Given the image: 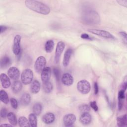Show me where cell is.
Segmentation results:
<instances>
[{"mask_svg": "<svg viewBox=\"0 0 127 127\" xmlns=\"http://www.w3.org/2000/svg\"><path fill=\"white\" fill-rule=\"evenodd\" d=\"M25 5L29 9L41 14L47 15L50 12V7L44 3L33 0H26Z\"/></svg>", "mask_w": 127, "mask_h": 127, "instance_id": "6da1fadb", "label": "cell"}, {"mask_svg": "<svg viewBox=\"0 0 127 127\" xmlns=\"http://www.w3.org/2000/svg\"><path fill=\"white\" fill-rule=\"evenodd\" d=\"M83 23L88 25H97L100 22L99 14L93 10H86L83 11L81 15Z\"/></svg>", "mask_w": 127, "mask_h": 127, "instance_id": "7a4b0ae2", "label": "cell"}, {"mask_svg": "<svg viewBox=\"0 0 127 127\" xmlns=\"http://www.w3.org/2000/svg\"><path fill=\"white\" fill-rule=\"evenodd\" d=\"M33 79V72L29 68L24 69L21 73V79L23 84L27 85L31 83Z\"/></svg>", "mask_w": 127, "mask_h": 127, "instance_id": "3957f363", "label": "cell"}, {"mask_svg": "<svg viewBox=\"0 0 127 127\" xmlns=\"http://www.w3.org/2000/svg\"><path fill=\"white\" fill-rule=\"evenodd\" d=\"M78 91L83 94H88L91 89L89 82L86 80H81L78 82L77 84Z\"/></svg>", "mask_w": 127, "mask_h": 127, "instance_id": "277c9868", "label": "cell"}, {"mask_svg": "<svg viewBox=\"0 0 127 127\" xmlns=\"http://www.w3.org/2000/svg\"><path fill=\"white\" fill-rule=\"evenodd\" d=\"M46 60L43 56L38 57L34 64V68L35 71L38 72H41L43 69L46 67Z\"/></svg>", "mask_w": 127, "mask_h": 127, "instance_id": "5b68a950", "label": "cell"}, {"mask_svg": "<svg viewBox=\"0 0 127 127\" xmlns=\"http://www.w3.org/2000/svg\"><path fill=\"white\" fill-rule=\"evenodd\" d=\"M88 31L90 33H91L93 34H94L102 37H104L106 38H111V39L114 38V37L112 34H111L109 32L106 30L90 29L88 30Z\"/></svg>", "mask_w": 127, "mask_h": 127, "instance_id": "8992f818", "label": "cell"}, {"mask_svg": "<svg viewBox=\"0 0 127 127\" xmlns=\"http://www.w3.org/2000/svg\"><path fill=\"white\" fill-rule=\"evenodd\" d=\"M64 48H65V44L63 42L60 41L58 43L57 45L56 49L55 54V61L56 63L58 64L59 63L61 56L63 51L64 50Z\"/></svg>", "mask_w": 127, "mask_h": 127, "instance_id": "52a82bcc", "label": "cell"}, {"mask_svg": "<svg viewBox=\"0 0 127 127\" xmlns=\"http://www.w3.org/2000/svg\"><path fill=\"white\" fill-rule=\"evenodd\" d=\"M21 37L19 35H16L13 40V44L12 46V51L15 55H18L21 52L20 47Z\"/></svg>", "mask_w": 127, "mask_h": 127, "instance_id": "ba28073f", "label": "cell"}, {"mask_svg": "<svg viewBox=\"0 0 127 127\" xmlns=\"http://www.w3.org/2000/svg\"><path fill=\"white\" fill-rule=\"evenodd\" d=\"M76 121V117L73 114L65 115L63 118V123L65 127H70Z\"/></svg>", "mask_w": 127, "mask_h": 127, "instance_id": "9c48e42d", "label": "cell"}, {"mask_svg": "<svg viewBox=\"0 0 127 127\" xmlns=\"http://www.w3.org/2000/svg\"><path fill=\"white\" fill-rule=\"evenodd\" d=\"M7 75L8 77L11 79L16 80L19 77L20 71L17 67L15 66H12L8 69L7 71Z\"/></svg>", "mask_w": 127, "mask_h": 127, "instance_id": "30bf717a", "label": "cell"}, {"mask_svg": "<svg viewBox=\"0 0 127 127\" xmlns=\"http://www.w3.org/2000/svg\"><path fill=\"white\" fill-rule=\"evenodd\" d=\"M51 76V69L49 66H46L41 72V79L43 83L49 81Z\"/></svg>", "mask_w": 127, "mask_h": 127, "instance_id": "8fae6325", "label": "cell"}, {"mask_svg": "<svg viewBox=\"0 0 127 127\" xmlns=\"http://www.w3.org/2000/svg\"><path fill=\"white\" fill-rule=\"evenodd\" d=\"M62 82L65 86H70L73 83V76L69 73H64L62 77Z\"/></svg>", "mask_w": 127, "mask_h": 127, "instance_id": "7c38bea8", "label": "cell"}, {"mask_svg": "<svg viewBox=\"0 0 127 127\" xmlns=\"http://www.w3.org/2000/svg\"><path fill=\"white\" fill-rule=\"evenodd\" d=\"M0 83L3 88L7 89L9 88L11 85V82L8 76H7L5 73H1L0 75Z\"/></svg>", "mask_w": 127, "mask_h": 127, "instance_id": "4fadbf2b", "label": "cell"}, {"mask_svg": "<svg viewBox=\"0 0 127 127\" xmlns=\"http://www.w3.org/2000/svg\"><path fill=\"white\" fill-rule=\"evenodd\" d=\"M42 120L46 124H51L55 121V115L53 113L51 112L47 113L42 116Z\"/></svg>", "mask_w": 127, "mask_h": 127, "instance_id": "5bb4252c", "label": "cell"}, {"mask_svg": "<svg viewBox=\"0 0 127 127\" xmlns=\"http://www.w3.org/2000/svg\"><path fill=\"white\" fill-rule=\"evenodd\" d=\"M92 117L88 113H82V115L79 118L80 122L83 125H88L91 122Z\"/></svg>", "mask_w": 127, "mask_h": 127, "instance_id": "9a60e30c", "label": "cell"}, {"mask_svg": "<svg viewBox=\"0 0 127 127\" xmlns=\"http://www.w3.org/2000/svg\"><path fill=\"white\" fill-rule=\"evenodd\" d=\"M72 51L71 49H68L65 52L63 58V64L64 67H66L70 62V59L71 58V56L72 55Z\"/></svg>", "mask_w": 127, "mask_h": 127, "instance_id": "2e32d148", "label": "cell"}, {"mask_svg": "<svg viewBox=\"0 0 127 127\" xmlns=\"http://www.w3.org/2000/svg\"><path fill=\"white\" fill-rule=\"evenodd\" d=\"M41 85L40 82L37 80H34L31 83L30 86L31 92L33 94H37L40 89Z\"/></svg>", "mask_w": 127, "mask_h": 127, "instance_id": "e0dca14e", "label": "cell"}, {"mask_svg": "<svg viewBox=\"0 0 127 127\" xmlns=\"http://www.w3.org/2000/svg\"><path fill=\"white\" fill-rule=\"evenodd\" d=\"M22 88V85L20 81L15 80L11 85V89L13 93L16 94L21 91Z\"/></svg>", "mask_w": 127, "mask_h": 127, "instance_id": "ac0fdd59", "label": "cell"}, {"mask_svg": "<svg viewBox=\"0 0 127 127\" xmlns=\"http://www.w3.org/2000/svg\"><path fill=\"white\" fill-rule=\"evenodd\" d=\"M31 101V96L29 94L25 93L22 94L20 99V103L22 106H27L28 105Z\"/></svg>", "mask_w": 127, "mask_h": 127, "instance_id": "d6986e66", "label": "cell"}, {"mask_svg": "<svg viewBox=\"0 0 127 127\" xmlns=\"http://www.w3.org/2000/svg\"><path fill=\"white\" fill-rule=\"evenodd\" d=\"M28 120L32 127H36L37 126V118L36 115L34 113H31L28 116Z\"/></svg>", "mask_w": 127, "mask_h": 127, "instance_id": "ffe728a7", "label": "cell"}, {"mask_svg": "<svg viewBox=\"0 0 127 127\" xmlns=\"http://www.w3.org/2000/svg\"><path fill=\"white\" fill-rule=\"evenodd\" d=\"M127 115H124L121 117H118L117 119V125L118 127H123L127 126Z\"/></svg>", "mask_w": 127, "mask_h": 127, "instance_id": "44dd1931", "label": "cell"}, {"mask_svg": "<svg viewBox=\"0 0 127 127\" xmlns=\"http://www.w3.org/2000/svg\"><path fill=\"white\" fill-rule=\"evenodd\" d=\"M11 63V60L10 58L5 56L3 57L0 60V67L1 68H4L7 67Z\"/></svg>", "mask_w": 127, "mask_h": 127, "instance_id": "7402d4cb", "label": "cell"}, {"mask_svg": "<svg viewBox=\"0 0 127 127\" xmlns=\"http://www.w3.org/2000/svg\"><path fill=\"white\" fill-rule=\"evenodd\" d=\"M55 43L52 40H48L45 45V50L47 53H51L54 49Z\"/></svg>", "mask_w": 127, "mask_h": 127, "instance_id": "603a6c76", "label": "cell"}, {"mask_svg": "<svg viewBox=\"0 0 127 127\" xmlns=\"http://www.w3.org/2000/svg\"><path fill=\"white\" fill-rule=\"evenodd\" d=\"M8 120L10 124L14 126L17 125V119L15 115L13 112H9L7 116Z\"/></svg>", "mask_w": 127, "mask_h": 127, "instance_id": "cb8c5ba5", "label": "cell"}, {"mask_svg": "<svg viewBox=\"0 0 127 127\" xmlns=\"http://www.w3.org/2000/svg\"><path fill=\"white\" fill-rule=\"evenodd\" d=\"M43 88L44 91L46 93H50L52 92L53 86L52 83L49 81L47 82L43 83Z\"/></svg>", "mask_w": 127, "mask_h": 127, "instance_id": "d4e9b609", "label": "cell"}, {"mask_svg": "<svg viewBox=\"0 0 127 127\" xmlns=\"http://www.w3.org/2000/svg\"><path fill=\"white\" fill-rule=\"evenodd\" d=\"M0 101L5 104H7L9 102L8 94L3 90H1L0 91Z\"/></svg>", "mask_w": 127, "mask_h": 127, "instance_id": "484cf974", "label": "cell"}, {"mask_svg": "<svg viewBox=\"0 0 127 127\" xmlns=\"http://www.w3.org/2000/svg\"><path fill=\"white\" fill-rule=\"evenodd\" d=\"M19 126L21 127H30V125L27 119L25 117H21L19 118L18 121Z\"/></svg>", "mask_w": 127, "mask_h": 127, "instance_id": "4316f807", "label": "cell"}, {"mask_svg": "<svg viewBox=\"0 0 127 127\" xmlns=\"http://www.w3.org/2000/svg\"><path fill=\"white\" fill-rule=\"evenodd\" d=\"M33 113L35 114L36 116L39 115L42 110V105L40 103H35L33 106Z\"/></svg>", "mask_w": 127, "mask_h": 127, "instance_id": "83f0119b", "label": "cell"}, {"mask_svg": "<svg viewBox=\"0 0 127 127\" xmlns=\"http://www.w3.org/2000/svg\"><path fill=\"white\" fill-rule=\"evenodd\" d=\"M79 110L81 113H88L90 110V107L87 104H82L79 106Z\"/></svg>", "mask_w": 127, "mask_h": 127, "instance_id": "f1b7e54d", "label": "cell"}, {"mask_svg": "<svg viewBox=\"0 0 127 127\" xmlns=\"http://www.w3.org/2000/svg\"><path fill=\"white\" fill-rule=\"evenodd\" d=\"M10 102L12 107L14 109H16L18 107V102L17 100L14 98H11L10 100Z\"/></svg>", "mask_w": 127, "mask_h": 127, "instance_id": "f546056e", "label": "cell"}, {"mask_svg": "<svg viewBox=\"0 0 127 127\" xmlns=\"http://www.w3.org/2000/svg\"><path fill=\"white\" fill-rule=\"evenodd\" d=\"M53 72H54L55 76L56 78V80L58 81H59L60 80V73L59 70L57 68H54L53 69Z\"/></svg>", "mask_w": 127, "mask_h": 127, "instance_id": "4dcf8cb0", "label": "cell"}, {"mask_svg": "<svg viewBox=\"0 0 127 127\" xmlns=\"http://www.w3.org/2000/svg\"><path fill=\"white\" fill-rule=\"evenodd\" d=\"M7 110L5 108H2L0 110V117L2 118H5L7 116Z\"/></svg>", "mask_w": 127, "mask_h": 127, "instance_id": "1f68e13d", "label": "cell"}, {"mask_svg": "<svg viewBox=\"0 0 127 127\" xmlns=\"http://www.w3.org/2000/svg\"><path fill=\"white\" fill-rule=\"evenodd\" d=\"M90 107L95 111H97L98 110V106L96 104V102L95 101H92L90 103Z\"/></svg>", "mask_w": 127, "mask_h": 127, "instance_id": "d6a6232c", "label": "cell"}, {"mask_svg": "<svg viewBox=\"0 0 127 127\" xmlns=\"http://www.w3.org/2000/svg\"><path fill=\"white\" fill-rule=\"evenodd\" d=\"M125 91L124 90L122 89L118 93V98L119 99H124L125 98Z\"/></svg>", "mask_w": 127, "mask_h": 127, "instance_id": "836d02e7", "label": "cell"}, {"mask_svg": "<svg viewBox=\"0 0 127 127\" xmlns=\"http://www.w3.org/2000/svg\"><path fill=\"white\" fill-rule=\"evenodd\" d=\"M117 2L120 5L125 6V7H127V0H117Z\"/></svg>", "mask_w": 127, "mask_h": 127, "instance_id": "e575fe53", "label": "cell"}, {"mask_svg": "<svg viewBox=\"0 0 127 127\" xmlns=\"http://www.w3.org/2000/svg\"><path fill=\"white\" fill-rule=\"evenodd\" d=\"M120 34L121 36V37H122V38L123 39V40H124L125 43L126 44L127 43V34H126V33L124 31H121L120 32Z\"/></svg>", "mask_w": 127, "mask_h": 127, "instance_id": "d590c367", "label": "cell"}, {"mask_svg": "<svg viewBox=\"0 0 127 127\" xmlns=\"http://www.w3.org/2000/svg\"><path fill=\"white\" fill-rule=\"evenodd\" d=\"M94 93L95 94H97L99 92V87L98 85V83L97 82H95L94 84Z\"/></svg>", "mask_w": 127, "mask_h": 127, "instance_id": "8d00e7d4", "label": "cell"}, {"mask_svg": "<svg viewBox=\"0 0 127 127\" xmlns=\"http://www.w3.org/2000/svg\"><path fill=\"white\" fill-rule=\"evenodd\" d=\"M123 99L118 98V108L119 110H121L123 107Z\"/></svg>", "mask_w": 127, "mask_h": 127, "instance_id": "74e56055", "label": "cell"}, {"mask_svg": "<svg viewBox=\"0 0 127 127\" xmlns=\"http://www.w3.org/2000/svg\"><path fill=\"white\" fill-rule=\"evenodd\" d=\"M81 37L83 39H90V37H89V36L86 34V33H84V34H82L81 35Z\"/></svg>", "mask_w": 127, "mask_h": 127, "instance_id": "f35d334b", "label": "cell"}, {"mask_svg": "<svg viewBox=\"0 0 127 127\" xmlns=\"http://www.w3.org/2000/svg\"><path fill=\"white\" fill-rule=\"evenodd\" d=\"M7 27L4 25H1L0 26V33H3L7 29Z\"/></svg>", "mask_w": 127, "mask_h": 127, "instance_id": "ab89813d", "label": "cell"}, {"mask_svg": "<svg viewBox=\"0 0 127 127\" xmlns=\"http://www.w3.org/2000/svg\"><path fill=\"white\" fill-rule=\"evenodd\" d=\"M123 90H124V91H125L126 90V88H127V82H125L124 83H123Z\"/></svg>", "mask_w": 127, "mask_h": 127, "instance_id": "60d3db41", "label": "cell"}, {"mask_svg": "<svg viewBox=\"0 0 127 127\" xmlns=\"http://www.w3.org/2000/svg\"><path fill=\"white\" fill-rule=\"evenodd\" d=\"M0 126H2V127H12L13 126L12 125H9V124H3L0 125Z\"/></svg>", "mask_w": 127, "mask_h": 127, "instance_id": "b9f144b4", "label": "cell"}]
</instances>
